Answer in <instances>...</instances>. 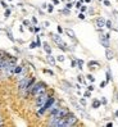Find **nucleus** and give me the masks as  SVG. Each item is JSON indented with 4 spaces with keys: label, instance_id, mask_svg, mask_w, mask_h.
Here are the masks:
<instances>
[{
    "label": "nucleus",
    "instance_id": "obj_18",
    "mask_svg": "<svg viewBox=\"0 0 118 127\" xmlns=\"http://www.w3.org/2000/svg\"><path fill=\"white\" fill-rule=\"evenodd\" d=\"M77 81L80 82V84H84V82H85V80H84V76H82V74H78V76H77Z\"/></svg>",
    "mask_w": 118,
    "mask_h": 127
},
{
    "label": "nucleus",
    "instance_id": "obj_4",
    "mask_svg": "<svg viewBox=\"0 0 118 127\" xmlns=\"http://www.w3.org/2000/svg\"><path fill=\"white\" fill-rule=\"evenodd\" d=\"M76 125H78V117L72 112H68L64 117V127H72Z\"/></svg>",
    "mask_w": 118,
    "mask_h": 127
},
{
    "label": "nucleus",
    "instance_id": "obj_12",
    "mask_svg": "<svg viewBox=\"0 0 118 127\" xmlns=\"http://www.w3.org/2000/svg\"><path fill=\"white\" fill-rule=\"evenodd\" d=\"M42 48H44V50H45V53H46V54H51V51H53L48 42H44V44H42Z\"/></svg>",
    "mask_w": 118,
    "mask_h": 127
},
{
    "label": "nucleus",
    "instance_id": "obj_10",
    "mask_svg": "<svg viewBox=\"0 0 118 127\" xmlns=\"http://www.w3.org/2000/svg\"><path fill=\"white\" fill-rule=\"evenodd\" d=\"M46 61L51 64V65H55V63H57V58H54L51 54H48V57H46Z\"/></svg>",
    "mask_w": 118,
    "mask_h": 127
},
{
    "label": "nucleus",
    "instance_id": "obj_3",
    "mask_svg": "<svg viewBox=\"0 0 118 127\" xmlns=\"http://www.w3.org/2000/svg\"><path fill=\"white\" fill-rule=\"evenodd\" d=\"M53 94V91H49V90H46V91H44L42 94H40V95H37L36 98H33L35 99V109H39V108H41L44 104L46 103V100L49 99V96Z\"/></svg>",
    "mask_w": 118,
    "mask_h": 127
},
{
    "label": "nucleus",
    "instance_id": "obj_15",
    "mask_svg": "<svg viewBox=\"0 0 118 127\" xmlns=\"http://www.w3.org/2000/svg\"><path fill=\"white\" fill-rule=\"evenodd\" d=\"M110 80H112V76H110V71L108 69V71L105 72V81H107V82H109Z\"/></svg>",
    "mask_w": 118,
    "mask_h": 127
},
{
    "label": "nucleus",
    "instance_id": "obj_31",
    "mask_svg": "<svg viewBox=\"0 0 118 127\" xmlns=\"http://www.w3.org/2000/svg\"><path fill=\"white\" fill-rule=\"evenodd\" d=\"M78 18H80V19H85V18H86V16H85V14H84L82 12H81V13L78 14Z\"/></svg>",
    "mask_w": 118,
    "mask_h": 127
},
{
    "label": "nucleus",
    "instance_id": "obj_40",
    "mask_svg": "<svg viewBox=\"0 0 118 127\" xmlns=\"http://www.w3.org/2000/svg\"><path fill=\"white\" fill-rule=\"evenodd\" d=\"M94 89H95L94 85H88V86H87V90H88V91H94Z\"/></svg>",
    "mask_w": 118,
    "mask_h": 127
},
{
    "label": "nucleus",
    "instance_id": "obj_33",
    "mask_svg": "<svg viewBox=\"0 0 118 127\" xmlns=\"http://www.w3.org/2000/svg\"><path fill=\"white\" fill-rule=\"evenodd\" d=\"M105 26H107L108 28H112V22H110V21H107V22H105Z\"/></svg>",
    "mask_w": 118,
    "mask_h": 127
},
{
    "label": "nucleus",
    "instance_id": "obj_52",
    "mask_svg": "<svg viewBox=\"0 0 118 127\" xmlns=\"http://www.w3.org/2000/svg\"><path fill=\"white\" fill-rule=\"evenodd\" d=\"M0 30H1V28H0Z\"/></svg>",
    "mask_w": 118,
    "mask_h": 127
},
{
    "label": "nucleus",
    "instance_id": "obj_30",
    "mask_svg": "<svg viewBox=\"0 0 118 127\" xmlns=\"http://www.w3.org/2000/svg\"><path fill=\"white\" fill-rule=\"evenodd\" d=\"M84 96H85V98H90V96H91V91H85V94H84Z\"/></svg>",
    "mask_w": 118,
    "mask_h": 127
},
{
    "label": "nucleus",
    "instance_id": "obj_2",
    "mask_svg": "<svg viewBox=\"0 0 118 127\" xmlns=\"http://www.w3.org/2000/svg\"><path fill=\"white\" fill-rule=\"evenodd\" d=\"M55 100H57V98H55V96H54L53 94H51V95L49 96V99L46 100V103L44 104V105H42L41 108L36 109V116H37V117H42L45 113H48V110H49V109H50V107L54 104V101H55Z\"/></svg>",
    "mask_w": 118,
    "mask_h": 127
},
{
    "label": "nucleus",
    "instance_id": "obj_24",
    "mask_svg": "<svg viewBox=\"0 0 118 127\" xmlns=\"http://www.w3.org/2000/svg\"><path fill=\"white\" fill-rule=\"evenodd\" d=\"M80 104H81L82 107H86V99H85V96H84V98H81V99H80Z\"/></svg>",
    "mask_w": 118,
    "mask_h": 127
},
{
    "label": "nucleus",
    "instance_id": "obj_11",
    "mask_svg": "<svg viewBox=\"0 0 118 127\" xmlns=\"http://www.w3.org/2000/svg\"><path fill=\"white\" fill-rule=\"evenodd\" d=\"M100 105H101V101H100L99 99H94V100H92V103H91V107H92L94 109L100 108Z\"/></svg>",
    "mask_w": 118,
    "mask_h": 127
},
{
    "label": "nucleus",
    "instance_id": "obj_25",
    "mask_svg": "<svg viewBox=\"0 0 118 127\" xmlns=\"http://www.w3.org/2000/svg\"><path fill=\"white\" fill-rule=\"evenodd\" d=\"M76 65H77V61H75V59H72V61H71V67H72V68H75Z\"/></svg>",
    "mask_w": 118,
    "mask_h": 127
},
{
    "label": "nucleus",
    "instance_id": "obj_27",
    "mask_svg": "<svg viewBox=\"0 0 118 127\" xmlns=\"http://www.w3.org/2000/svg\"><path fill=\"white\" fill-rule=\"evenodd\" d=\"M0 5H1L4 9H6V8H8V4H6V3L4 1V0H3V1H0Z\"/></svg>",
    "mask_w": 118,
    "mask_h": 127
},
{
    "label": "nucleus",
    "instance_id": "obj_38",
    "mask_svg": "<svg viewBox=\"0 0 118 127\" xmlns=\"http://www.w3.org/2000/svg\"><path fill=\"white\" fill-rule=\"evenodd\" d=\"M81 5H82V3H81V1H77V3L75 4V6H76L77 9H80V8H81Z\"/></svg>",
    "mask_w": 118,
    "mask_h": 127
},
{
    "label": "nucleus",
    "instance_id": "obj_21",
    "mask_svg": "<svg viewBox=\"0 0 118 127\" xmlns=\"http://www.w3.org/2000/svg\"><path fill=\"white\" fill-rule=\"evenodd\" d=\"M86 77H87V80H88V81H90V82H92V84H94V81H95V77L92 76L91 73H90V74H87Z\"/></svg>",
    "mask_w": 118,
    "mask_h": 127
},
{
    "label": "nucleus",
    "instance_id": "obj_28",
    "mask_svg": "<svg viewBox=\"0 0 118 127\" xmlns=\"http://www.w3.org/2000/svg\"><path fill=\"white\" fill-rule=\"evenodd\" d=\"M80 10L82 12V13H85V12L87 10V6H86V5H81V8H80Z\"/></svg>",
    "mask_w": 118,
    "mask_h": 127
},
{
    "label": "nucleus",
    "instance_id": "obj_49",
    "mask_svg": "<svg viewBox=\"0 0 118 127\" xmlns=\"http://www.w3.org/2000/svg\"><path fill=\"white\" fill-rule=\"evenodd\" d=\"M78 1H81V3H84V1H85V0H78Z\"/></svg>",
    "mask_w": 118,
    "mask_h": 127
},
{
    "label": "nucleus",
    "instance_id": "obj_8",
    "mask_svg": "<svg viewBox=\"0 0 118 127\" xmlns=\"http://www.w3.org/2000/svg\"><path fill=\"white\" fill-rule=\"evenodd\" d=\"M87 67L90 69H95V68H99V67H100V63L96 62V61H90L87 63Z\"/></svg>",
    "mask_w": 118,
    "mask_h": 127
},
{
    "label": "nucleus",
    "instance_id": "obj_46",
    "mask_svg": "<svg viewBox=\"0 0 118 127\" xmlns=\"http://www.w3.org/2000/svg\"><path fill=\"white\" fill-rule=\"evenodd\" d=\"M40 31V27H35V31L33 32H39Z\"/></svg>",
    "mask_w": 118,
    "mask_h": 127
},
{
    "label": "nucleus",
    "instance_id": "obj_5",
    "mask_svg": "<svg viewBox=\"0 0 118 127\" xmlns=\"http://www.w3.org/2000/svg\"><path fill=\"white\" fill-rule=\"evenodd\" d=\"M51 39H53V41L57 44V45L59 46V49H62L63 51H67L68 48H67V44H65L63 40H62V36L60 33H51Z\"/></svg>",
    "mask_w": 118,
    "mask_h": 127
},
{
    "label": "nucleus",
    "instance_id": "obj_48",
    "mask_svg": "<svg viewBox=\"0 0 118 127\" xmlns=\"http://www.w3.org/2000/svg\"><path fill=\"white\" fill-rule=\"evenodd\" d=\"M91 1V0H85V3H90Z\"/></svg>",
    "mask_w": 118,
    "mask_h": 127
},
{
    "label": "nucleus",
    "instance_id": "obj_7",
    "mask_svg": "<svg viewBox=\"0 0 118 127\" xmlns=\"http://www.w3.org/2000/svg\"><path fill=\"white\" fill-rule=\"evenodd\" d=\"M23 72H26L25 67H23V65H19V64H16V67H14V74H16V76H18V74L23 73Z\"/></svg>",
    "mask_w": 118,
    "mask_h": 127
},
{
    "label": "nucleus",
    "instance_id": "obj_9",
    "mask_svg": "<svg viewBox=\"0 0 118 127\" xmlns=\"http://www.w3.org/2000/svg\"><path fill=\"white\" fill-rule=\"evenodd\" d=\"M105 57H107L108 61H112V59L114 58V53H113V51L110 50L109 48H107V49H105Z\"/></svg>",
    "mask_w": 118,
    "mask_h": 127
},
{
    "label": "nucleus",
    "instance_id": "obj_41",
    "mask_svg": "<svg viewBox=\"0 0 118 127\" xmlns=\"http://www.w3.org/2000/svg\"><path fill=\"white\" fill-rule=\"evenodd\" d=\"M100 101H101V104H103V105H107V103H108L105 98H101V100H100Z\"/></svg>",
    "mask_w": 118,
    "mask_h": 127
},
{
    "label": "nucleus",
    "instance_id": "obj_16",
    "mask_svg": "<svg viewBox=\"0 0 118 127\" xmlns=\"http://www.w3.org/2000/svg\"><path fill=\"white\" fill-rule=\"evenodd\" d=\"M10 14H12V9L6 8V9H5V13H4V17H5V18H8V17H10Z\"/></svg>",
    "mask_w": 118,
    "mask_h": 127
},
{
    "label": "nucleus",
    "instance_id": "obj_47",
    "mask_svg": "<svg viewBox=\"0 0 118 127\" xmlns=\"http://www.w3.org/2000/svg\"><path fill=\"white\" fill-rule=\"evenodd\" d=\"M107 126H108V127H112V126H113V123H112V122H108V123H107Z\"/></svg>",
    "mask_w": 118,
    "mask_h": 127
},
{
    "label": "nucleus",
    "instance_id": "obj_36",
    "mask_svg": "<svg viewBox=\"0 0 118 127\" xmlns=\"http://www.w3.org/2000/svg\"><path fill=\"white\" fill-rule=\"evenodd\" d=\"M23 25L25 26H30V25H31V22H30L28 19H23Z\"/></svg>",
    "mask_w": 118,
    "mask_h": 127
},
{
    "label": "nucleus",
    "instance_id": "obj_13",
    "mask_svg": "<svg viewBox=\"0 0 118 127\" xmlns=\"http://www.w3.org/2000/svg\"><path fill=\"white\" fill-rule=\"evenodd\" d=\"M64 32L67 33V35H68V36L71 37V39H73V40L76 39V35H75V32H73L71 28H65V30H64Z\"/></svg>",
    "mask_w": 118,
    "mask_h": 127
},
{
    "label": "nucleus",
    "instance_id": "obj_35",
    "mask_svg": "<svg viewBox=\"0 0 118 127\" xmlns=\"http://www.w3.org/2000/svg\"><path fill=\"white\" fill-rule=\"evenodd\" d=\"M62 13H63V14H65V16H68V14H69V9L65 8V9H63V10H62Z\"/></svg>",
    "mask_w": 118,
    "mask_h": 127
},
{
    "label": "nucleus",
    "instance_id": "obj_51",
    "mask_svg": "<svg viewBox=\"0 0 118 127\" xmlns=\"http://www.w3.org/2000/svg\"><path fill=\"white\" fill-rule=\"evenodd\" d=\"M9 1H12V0H9Z\"/></svg>",
    "mask_w": 118,
    "mask_h": 127
},
{
    "label": "nucleus",
    "instance_id": "obj_6",
    "mask_svg": "<svg viewBox=\"0 0 118 127\" xmlns=\"http://www.w3.org/2000/svg\"><path fill=\"white\" fill-rule=\"evenodd\" d=\"M105 19L103 17H98L96 19H95V26H96L98 28H104L105 27Z\"/></svg>",
    "mask_w": 118,
    "mask_h": 127
},
{
    "label": "nucleus",
    "instance_id": "obj_19",
    "mask_svg": "<svg viewBox=\"0 0 118 127\" xmlns=\"http://www.w3.org/2000/svg\"><path fill=\"white\" fill-rule=\"evenodd\" d=\"M53 10H54V4H48V12L53 13Z\"/></svg>",
    "mask_w": 118,
    "mask_h": 127
},
{
    "label": "nucleus",
    "instance_id": "obj_45",
    "mask_svg": "<svg viewBox=\"0 0 118 127\" xmlns=\"http://www.w3.org/2000/svg\"><path fill=\"white\" fill-rule=\"evenodd\" d=\"M59 3H60V0H53V4L54 5H58Z\"/></svg>",
    "mask_w": 118,
    "mask_h": 127
},
{
    "label": "nucleus",
    "instance_id": "obj_26",
    "mask_svg": "<svg viewBox=\"0 0 118 127\" xmlns=\"http://www.w3.org/2000/svg\"><path fill=\"white\" fill-rule=\"evenodd\" d=\"M73 5H75L73 3H67V4H65V8H67V9H72Z\"/></svg>",
    "mask_w": 118,
    "mask_h": 127
},
{
    "label": "nucleus",
    "instance_id": "obj_32",
    "mask_svg": "<svg viewBox=\"0 0 118 127\" xmlns=\"http://www.w3.org/2000/svg\"><path fill=\"white\" fill-rule=\"evenodd\" d=\"M107 84H108L107 81H101V84H100V87H101V89H104V87L107 86Z\"/></svg>",
    "mask_w": 118,
    "mask_h": 127
},
{
    "label": "nucleus",
    "instance_id": "obj_14",
    "mask_svg": "<svg viewBox=\"0 0 118 127\" xmlns=\"http://www.w3.org/2000/svg\"><path fill=\"white\" fill-rule=\"evenodd\" d=\"M6 36H8V39L10 40V41H16V39H14V37H13V33L10 32V31H8V30H6Z\"/></svg>",
    "mask_w": 118,
    "mask_h": 127
},
{
    "label": "nucleus",
    "instance_id": "obj_44",
    "mask_svg": "<svg viewBox=\"0 0 118 127\" xmlns=\"http://www.w3.org/2000/svg\"><path fill=\"white\" fill-rule=\"evenodd\" d=\"M44 26H45V27H49V26H50V22L45 21V22H44Z\"/></svg>",
    "mask_w": 118,
    "mask_h": 127
},
{
    "label": "nucleus",
    "instance_id": "obj_34",
    "mask_svg": "<svg viewBox=\"0 0 118 127\" xmlns=\"http://www.w3.org/2000/svg\"><path fill=\"white\" fill-rule=\"evenodd\" d=\"M31 22H32L33 25H37V18H36V17H32V18H31Z\"/></svg>",
    "mask_w": 118,
    "mask_h": 127
},
{
    "label": "nucleus",
    "instance_id": "obj_23",
    "mask_svg": "<svg viewBox=\"0 0 118 127\" xmlns=\"http://www.w3.org/2000/svg\"><path fill=\"white\" fill-rule=\"evenodd\" d=\"M57 61H58V62H64V61H65V57H64V55H58V57H57Z\"/></svg>",
    "mask_w": 118,
    "mask_h": 127
},
{
    "label": "nucleus",
    "instance_id": "obj_29",
    "mask_svg": "<svg viewBox=\"0 0 118 127\" xmlns=\"http://www.w3.org/2000/svg\"><path fill=\"white\" fill-rule=\"evenodd\" d=\"M44 72L48 73V74H50V76H54V72H53V71H50V69H44Z\"/></svg>",
    "mask_w": 118,
    "mask_h": 127
},
{
    "label": "nucleus",
    "instance_id": "obj_50",
    "mask_svg": "<svg viewBox=\"0 0 118 127\" xmlns=\"http://www.w3.org/2000/svg\"><path fill=\"white\" fill-rule=\"evenodd\" d=\"M60 1H64V0H60Z\"/></svg>",
    "mask_w": 118,
    "mask_h": 127
},
{
    "label": "nucleus",
    "instance_id": "obj_43",
    "mask_svg": "<svg viewBox=\"0 0 118 127\" xmlns=\"http://www.w3.org/2000/svg\"><path fill=\"white\" fill-rule=\"evenodd\" d=\"M103 3H104V5H105V6H110V1H108V0H104Z\"/></svg>",
    "mask_w": 118,
    "mask_h": 127
},
{
    "label": "nucleus",
    "instance_id": "obj_42",
    "mask_svg": "<svg viewBox=\"0 0 118 127\" xmlns=\"http://www.w3.org/2000/svg\"><path fill=\"white\" fill-rule=\"evenodd\" d=\"M0 126H4V118L1 114H0Z\"/></svg>",
    "mask_w": 118,
    "mask_h": 127
},
{
    "label": "nucleus",
    "instance_id": "obj_20",
    "mask_svg": "<svg viewBox=\"0 0 118 127\" xmlns=\"http://www.w3.org/2000/svg\"><path fill=\"white\" fill-rule=\"evenodd\" d=\"M4 59V50H0V68H1V62Z\"/></svg>",
    "mask_w": 118,
    "mask_h": 127
},
{
    "label": "nucleus",
    "instance_id": "obj_17",
    "mask_svg": "<svg viewBox=\"0 0 118 127\" xmlns=\"http://www.w3.org/2000/svg\"><path fill=\"white\" fill-rule=\"evenodd\" d=\"M77 68L78 69H82L84 68V61H80V59H78V61H77Z\"/></svg>",
    "mask_w": 118,
    "mask_h": 127
},
{
    "label": "nucleus",
    "instance_id": "obj_53",
    "mask_svg": "<svg viewBox=\"0 0 118 127\" xmlns=\"http://www.w3.org/2000/svg\"><path fill=\"white\" fill-rule=\"evenodd\" d=\"M0 6H1V5H0Z\"/></svg>",
    "mask_w": 118,
    "mask_h": 127
},
{
    "label": "nucleus",
    "instance_id": "obj_1",
    "mask_svg": "<svg viewBox=\"0 0 118 127\" xmlns=\"http://www.w3.org/2000/svg\"><path fill=\"white\" fill-rule=\"evenodd\" d=\"M48 90V85L45 84L44 81H36L32 89H31V93H30V96H32V98H36L37 95L42 94L44 91Z\"/></svg>",
    "mask_w": 118,
    "mask_h": 127
},
{
    "label": "nucleus",
    "instance_id": "obj_37",
    "mask_svg": "<svg viewBox=\"0 0 118 127\" xmlns=\"http://www.w3.org/2000/svg\"><path fill=\"white\" fill-rule=\"evenodd\" d=\"M57 30H58V33H63V31H64V30H63L60 26H58V27H57Z\"/></svg>",
    "mask_w": 118,
    "mask_h": 127
},
{
    "label": "nucleus",
    "instance_id": "obj_39",
    "mask_svg": "<svg viewBox=\"0 0 118 127\" xmlns=\"http://www.w3.org/2000/svg\"><path fill=\"white\" fill-rule=\"evenodd\" d=\"M36 42H37V46H41V41H40V36L36 37Z\"/></svg>",
    "mask_w": 118,
    "mask_h": 127
},
{
    "label": "nucleus",
    "instance_id": "obj_22",
    "mask_svg": "<svg viewBox=\"0 0 118 127\" xmlns=\"http://www.w3.org/2000/svg\"><path fill=\"white\" fill-rule=\"evenodd\" d=\"M30 49H35V48H37V42L36 41H32L31 44H30V46H28Z\"/></svg>",
    "mask_w": 118,
    "mask_h": 127
}]
</instances>
